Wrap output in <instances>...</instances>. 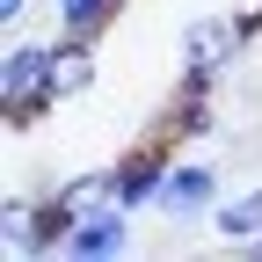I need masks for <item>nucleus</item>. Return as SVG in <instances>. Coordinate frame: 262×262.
<instances>
[{
	"label": "nucleus",
	"instance_id": "obj_1",
	"mask_svg": "<svg viewBox=\"0 0 262 262\" xmlns=\"http://www.w3.org/2000/svg\"><path fill=\"white\" fill-rule=\"evenodd\" d=\"M51 102H58L51 95V44L15 37L8 51H0V117L22 131V124H37Z\"/></svg>",
	"mask_w": 262,
	"mask_h": 262
},
{
	"label": "nucleus",
	"instance_id": "obj_2",
	"mask_svg": "<svg viewBox=\"0 0 262 262\" xmlns=\"http://www.w3.org/2000/svg\"><path fill=\"white\" fill-rule=\"evenodd\" d=\"M66 226H73V211H66L58 189H51V196H8V204H0V255L44 262V255H58Z\"/></svg>",
	"mask_w": 262,
	"mask_h": 262
},
{
	"label": "nucleus",
	"instance_id": "obj_3",
	"mask_svg": "<svg viewBox=\"0 0 262 262\" xmlns=\"http://www.w3.org/2000/svg\"><path fill=\"white\" fill-rule=\"evenodd\" d=\"M248 29H255V15H196V22L182 29V80H189V88H211L226 66L241 58Z\"/></svg>",
	"mask_w": 262,
	"mask_h": 262
},
{
	"label": "nucleus",
	"instance_id": "obj_4",
	"mask_svg": "<svg viewBox=\"0 0 262 262\" xmlns=\"http://www.w3.org/2000/svg\"><path fill=\"white\" fill-rule=\"evenodd\" d=\"M66 262H124L131 255V211L124 204H102V211H80L58 241Z\"/></svg>",
	"mask_w": 262,
	"mask_h": 262
},
{
	"label": "nucleus",
	"instance_id": "obj_5",
	"mask_svg": "<svg viewBox=\"0 0 262 262\" xmlns=\"http://www.w3.org/2000/svg\"><path fill=\"white\" fill-rule=\"evenodd\" d=\"M168 226H196V219H211L219 211V168L211 160H175L168 182H160V204H153Z\"/></svg>",
	"mask_w": 262,
	"mask_h": 262
},
{
	"label": "nucleus",
	"instance_id": "obj_6",
	"mask_svg": "<svg viewBox=\"0 0 262 262\" xmlns=\"http://www.w3.org/2000/svg\"><path fill=\"white\" fill-rule=\"evenodd\" d=\"M168 168H175V160L160 153V146L124 153V160H117V204H124V211H146V204H160V182H168Z\"/></svg>",
	"mask_w": 262,
	"mask_h": 262
},
{
	"label": "nucleus",
	"instance_id": "obj_7",
	"mask_svg": "<svg viewBox=\"0 0 262 262\" xmlns=\"http://www.w3.org/2000/svg\"><path fill=\"white\" fill-rule=\"evenodd\" d=\"M88 88H95V37H66L58 29V44H51V95L73 102Z\"/></svg>",
	"mask_w": 262,
	"mask_h": 262
},
{
	"label": "nucleus",
	"instance_id": "obj_8",
	"mask_svg": "<svg viewBox=\"0 0 262 262\" xmlns=\"http://www.w3.org/2000/svg\"><path fill=\"white\" fill-rule=\"evenodd\" d=\"M211 233H219V241H233V248H248V241L262 233V182H255V189H233V196H219Z\"/></svg>",
	"mask_w": 262,
	"mask_h": 262
},
{
	"label": "nucleus",
	"instance_id": "obj_9",
	"mask_svg": "<svg viewBox=\"0 0 262 262\" xmlns=\"http://www.w3.org/2000/svg\"><path fill=\"white\" fill-rule=\"evenodd\" d=\"M117 8L124 0H51V15H58L66 37H102V29L117 22Z\"/></svg>",
	"mask_w": 262,
	"mask_h": 262
},
{
	"label": "nucleus",
	"instance_id": "obj_10",
	"mask_svg": "<svg viewBox=\"0 0 262 262\" xmlns=\"http://www.w3.org/2000/svg\"><path fill=\"white\" fill-rule=\"evenodd\" d=\"M58 196H66V211H102V204H117V168H95V175H73V182H58Z\"/></svg>",
	"mask_w": 262,
	"mask_h": 262
},
{
	"label": "nucleus",
	"instance_id": "obj_11",
	"mask_svg": "<svg viewBox=\"0 0 262 262\" xmlns=\"http://www.w3.org/2000/svg\"><path fill=\"white\" fill-rule=\"evenodd\" d=\"M22 15H29V0H0V29H22Z\"/></svg>",
	"mask_w": 262,
	"mask_h": 262
},
{
	"label": "nucleus",
	"instance_id": "obj_12",
	"mask_svg": "<svg viewBox=\"0 0 262 262\" xmlns=\"http://www.w3.org/2000/svg\"><path fill=\"white\" fill-rule=\"evenodd\" d=\"M248 262H262V233H255V241H248Z\"/></svg>",
	"mask_w": 262,
	"mask_h": 262
}]
</instances>
